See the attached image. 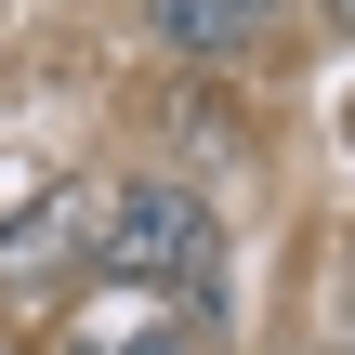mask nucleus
Segmentation results:
<instances>
[{"label": "nucleus", "instance_id": "20e7f679", "mask_svg": "<svg viewBox=\"0 0 355 355\" xmlns=\"http://www.w3.org/2000/svg\"><path fill=\"white\" fill-rule=\"evenodd\" d=\"M145 40H158L171 66H237V40H224L211 0H145Z\"/></svg>", "mask_w": 355, "mask_h": 355}, {"label": "nucleus", "instance_id": "0eeeda50", "mask_svg": "<svg viewBox=\"0 0 355 355\" xmlns=\"http://www.w3.org/2000/svg\"><path fill=\"white\" fill-rule=\"evenodd\" d=\"M303 26H316V40H343V53H355V0H303Z\"/></svg>", "mask_w": 355, "mask_h": 355}, {"label": "nucleus", "instance_id": "7ed1b4c3", "mask_svg": "<svg viewBox=\"0 0 355 355\" xmlns=\"http://www.w3.org/2000/svg\"><path fill=\"white\" fill-rule=\"evenodd\" d=\"M66 277H92V184L0 211V303H66Z\"/></svg>", "mask_w": 355, "mask_h": 355}, {"label": "nucleus", "instance_id": "423d86ee", "mask_svg": "<svg viewBox=\"0 0 355 355\" xmlns=\"http://www.w3.org/2000/svg\"><path fill=\"white\" fill-rule=\"evenodd\" d=\"M211 13H224V40H237V53H263V40H277L303 0H211Z\"/></svg>", "mask_w": 355, "mask_h": 355}, {"label": "nucleus", "instance_id": "f03ea898", "mask_svg": "<svg viewBox=\"0 0 355 355\" xmlns=\"http://www.w3.org/2000/svg\"><path fill=\"white\" fill-rule=\"evenodd\" d=\"M66 355H224V316H198V303H158V290H119V277H92V290L66 303Z\"/></svg>", "mask_w": 355, "mask_h": 355}, {"label": "nucleus", "instance_id": "39448f33", "mask_svg": "<svg viewBox=\"0 0 355 355\" xmlns=\"http://www.w3.org/2000/svg\"><path fill=\"white\" fill-rule=\"evenodd\" d=\"M316 355H355V224L329 250V290H316Z\"/></svg>", "mask_w": 355, "mask_h": 355}, {"label": "nucleus", "instance_id": "f257e3e1", "mask_svg": "<svg viewBox=\"0 0 355 355\" xmlns=\"http://www.w3.org/2000/svg\"><path fill=\"white\" fill-rule=\"evenodd\" d=\"M92 277L158 290V303H198V316H224V303H237L224 211H211L184 171H132V184H105V198H92Z\"/></svg>", "mask_w": 355, "mask_h": 355}]
</instances>
